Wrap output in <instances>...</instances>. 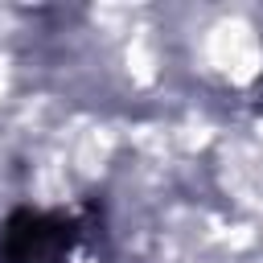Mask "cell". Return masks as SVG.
<instances>
[{"label":"cell","mask_w":263,"mask_h":263,"mask_svg":"<svg viewBox=\"0 0 263 263\" xmlns=\"http://www.w3.org/2000/svg\"><path fill=\"white\" fill-rule=\"evenodd\" d=\"M0 263H107L95 205H21L0 222Z\"/></svg>","instance_id":"obj_1"},{"label":"cell","mask_w":263,"mask_h":263,"mask_svg":"<svg viewBox=\"0 0 263 263\" xmlns=\"http://www.w3.org/2000/svg\"><path fill=\"white\" fill-rule=\"evenodd\" d=\"M259 95H263V82H259Z\"/></svg>","instance_id":"obj_2"}]
</instances>
